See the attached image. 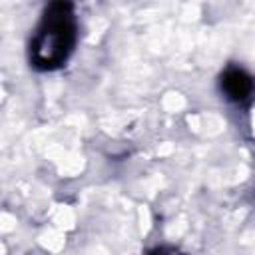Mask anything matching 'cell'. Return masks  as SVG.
I'll return each instance as SVG.
<instances>
[{
  "label": "cell",
  "mask_w": 255,
  "mask_h": 255,
  "mask_svg": "<svg viewBox=\"0 0 255 255\" xmlns=\"http://www.w3.org/2000/svg\"><path fill=\"white\" fill-rule=\"evenodd\" d=\"M217 86L221 98L241 112L255 104V76L241 64H227L217 78Z\"/></svg>",
  "instance_id": "cell-2"
},
{
  "label": "cell",
  "mask_w": 255,
  "mask_h": 255,
  "mask_svg": "<svg viewBox=\"0 0 255 255\" xmlns=\"http://www.w3.org/2000/svg\"><path fill=\"white\" fill-rule=\"evenodd\" d=\"M80 22L72 2L56 0L44 6L28 42V64L36 72H56L72 58Z\"/></svg>",
  "instance_id": "cell-1"
},
{
  "label": "cell",
  "mask_w": 255,
  "mask_h": 255,
  "mask_svg": "<svg viewBox=\"0 0 255 255\" xmlns=\"http://www.w3.org/2000/svg\"><path fill=\"white\" fill-rule=\"evenodd\" d=\"M145 255H183V253L173 245H157V247L149 249Z\"/></svg>",
  "instance_id": "cell-3"
}]
</instances>
